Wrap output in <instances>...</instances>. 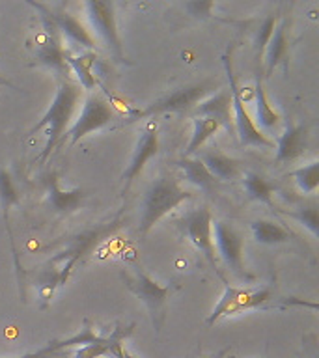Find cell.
I'll list each match as a JSON object with an SVG mask.
<instances>
[{"label":"cell","instance_id":"6da1fadb","mask_svg":"<svg viewBox=\"0 0 319 358\" xmlns=\"http://www.w3.org/2000/svg\"><path fill=\"white\" fill-rule=\"evenodd\" d=\"M80 92H83V88L78 84L71 83L67 78H62L58 83V90H56L52 105L49 106V110L45 112V116L39 120V123L34 125L32 133L47 129V142H45L43 153H41V159H39L41 162L49 159L52 150L58 145L60 138L66 133V129L69 127L75 106L80 99Z\"/></svg>","mask_w":319,"mask_h":358},{"label":"cell","instance_id":"7a4b0ae2","mask_svg":"<svg viewBox=\"0 0 319 358\" xmlns=\"http://www.w3.org/2000/svg\"><path fill=\"white\" fill-rule=\"evenodd\" d=\"M192 192L179 187L173 178H159L151 183L142 201V215H140L139 234L146 235L164 215L172 213L183 201L190 200Z\"/></svg>","mask_w":319,"mask_h":358},{"label":"cell","instance_id":"3957f363","mask_svg":"<svg viewBox=\"0 0 319 358\" xmlns=\"http://www.w3.org/2000/svg\"><path fill=\"white\" fill-rule=\"evenodd\" d=\"M224 67H226V75H228L229 84V97H232V106H234V129L239 142L243 145H257V148H267V150H274V140L265 134L263 131L256 127V123L250 117V112L246 110L245 99L241 94V86L237 83V77L234 73V66H232V56H224Z\"/></svg>","mask_w":319,"mask_h":358},{"label":"cell","instance_id":"277c9868","mask_svg":"<svg viewBox=\"0 0 319 358\" xmlns=\"http://www.w3.org/2000/svg\"><path fill=\"white\" fill-rule=\"evenodd\" d=\"M271 295H273L271 287H254V289L246 287L245 289V287H235V285L228 284L215 310L206 319V323L215 324L222 317L263 306L265 302L271 301Z\"/></svg>","mask_w":319,"mask_h":358},{"label":"cell","instance_id":"5b68a950","mask_svg":"<svg viewBox=\"0 0 319 358\" xmlns=\"http://www.w3.org/2000/svg\"><path fill=\"white\" fill-rule=\"evenodd\" d=\"M123 280L134 295L144 302L153 319V327L161 330L164 321V310H166L168 296L172 295L173 285H161L155 280L150 278L144 273H123Z\"/></svg>","mask_w":319,"mask_h":358},{"label":"cell","instance_id":"8992f818","mask_svg":"<svg viewBox=\"0 0 319 358\" xmlns=\"http://www.w3.org/2000/svg\"><path fill=\"white\" fill-rule=\"evenodd\" d=\"M112 120H114V112H112L108 101L99 94H90L84 101L80 116L75 120V123L66 133L69 136V144L75 145L90 133H95V131L106 127Z\"/></svg>","mask_w":319,"mask_h":358},{"label":"cell","instance_id":"52a82bcc","mask_svg":"<svg viewBox=\"0 0 319 358\" xmlns=\"http://www.w3.org/2000/svg\"><path fill=\"white\" fill-rule=\"evenodd\" d=\"M86 11H88V19L92 22V27L97 32V36L103 39L106 49L122 60L123 45L122 39H120V34H118L114 4L112 2H103V0H90V2H86Z\"/></svg>","mask_w":319,"mask_h":358},{"label":"cell","instance_id":"ba28073f","mask_svg":"<svg viewBox=\"0 0 319 358\" xmlns=\"http://www.w3.org/2000/svg\"><path fill=\"white\" fill-rule=\"evenodd\" d=\"M179 226L183 228L190 243L206 256V259L217 268V257H215V245H213V217L207 207H198L194 211L187 213Z\"/></svg>","mask_w":319,"mask_h":358},{"label":"cell","instance_id":"9c48e42d","mask_svg":"<svg viewBox=\"0 0 319 358\" xmlns=\"http://www.w3.org/2000/svg\"><path fill=\"white\" fill-rule=\"evenodd\" d=\"M215 229V243H217L218 254L226 263V267L234 274H237L241 280H250L252 276L245 271L243 265V237L234 226H229L224 220H217L213 224Z\"/></svg>","mask_w":319,"mask_h":358},{"label":"cell","instance_id":"30bf717a","mask_svg":"<svg viewBox=\"0 0 319 358\" xmlns=\"http://www.w3.org/2000/svg\"><path fill=\"white\" fill-rule=\"evenodd\" d=\"M209 92V86L204 84H192V86H185L179 88L166 97L151 103L144 112H140V116H157V114H164V112H187L194 108Z\"/></svg>","mask_w":319,"mask_h":358},{"label":"cell","instance_id":"8fae6325","mask_svg":"<svg viewBox=\"0 0 319 358\" xmlns=\"http://www.w3.org/2000/svg\"><path fill=\"white\" fill-rule=\"evenodd\" d=\"M159 151V133H157L155 127H148L140 136L139 144H136V150L133 153V159H131V164L127 166L125 173H123V181H125V187H123V194L127 192L131 183L134 179L139 178L140 172L144 170L146 162L150 161L151 157L157 155Z\"/></svg>","mask_w":319,"mask_h":358},{"label":"cell","instance_id":"7c38bea8","mask_svg":"<svg viewBox=\"0 0 319 358\" xmlns=\"http://www.w3.org/2000/svg\"><path fill=\"white\" fill-rule=\"evenodd\" d=\"M45 8H47V13H49L50 21L55 22L58 34H64L66 38H69V41L80 45L84 49H95L94 36H92V34L84 28L83 22L78 21V19H75L69 11L55 10V8H50V6H45Z\"/></svg>","mask_w":319,"mask_h":358},{"label":"cell","instance_id":"4fadbf2b","mask_svg":"<svg viewBox=\"0 0 319 358\" xmlns=\"http://www.w3.org/2000/svg\"><path fill=\"white\" fill-rule=\"evenodd\" d=\"M276 161L291 162L304 155L308 148V129L302 125H288L276 142Z\"/></svg>","mask_w":319,"mask_h":358},{"label":"cell","instance_id":"5bb4252c","mask_svg":"<svg viewBox=\"0 0 319 358\" xmlns=\"http://www.w3.org/2000/svg\"><path fill=\"white\" fill-rule=\"evenodd\" d=\"M45 187H47V198H49V206L56 213H73L77 211L84 200V192L80 189L64 190L58 183V178L55 173H50L45 179Z\"/></svg>","mask_w":319,"mask_h":358},{"label":"cell","instance_id":"9a60e30c","mask_svg":"<svg viewBox=\"0 0 319 358\" xmlns=\"http://www.w3.org/2000/svg\"><path fill=\"white\" fill-rule=\"evenodd\" d=\"M288 21H280L265 47V75H273L280 64H285L290 58V41H288Z\"/></svg>","mask_w":319,"mask_h":358},{"label":"cell","instance_id":"2e32d148","mask_svg":"<svg viewBox=\"0 0 319 358\" xmlns=\"http://www.w3.org/2000/svg\"><path fill=\"white\" fill-rule=\"evenodd\" d=\"M229 106H232V97H229V92L222 90L218 92L213 97L206 101H200V105L194 106V114L198 117H213L217 120L222 127H226L228 131L234 129V123H232V117H229Z\"/></svg>","mask_w":319,"mask_h":358},{"label":"cell","instance_id":"e0dca14e","mask_svg":"<svg viewBox=\"0 0 319 358\" xmlns=\"http://www.w3.org/2000/svg\"><path fill=\"white\" fill-rule=\"evenodd\" d=\"M103 336L95 334L92 329H83L78 334L71 336V338H64V340H55L47 343L45 347H41L39 351H34V352H28V355H22V357H15V358H50L55 357L56 352L64 351L67 347H73V345H90V343H95V341H99Z\"/></svg>","mask_w":319,"mask_h":358},{"label":"cell","instance_id":"ac0fdd59","mask_svg":"<svg viewBox=\"0 0 319 358\" xmlns=\"http://www.w3.org/2000/svg\"><path fill=\"white\" fill-rule=\"evenodd\" d=\"M200 161L204 162L207 172L211 173L217 181H229V179H235L241 173L239 162L232 159V157L224 155L222 151L218 150L206 151L200 157Z\"/></svg>","mask_w":319,"mask_h":358},{"label":"cell","instance_id":"d6986e66","mask_svg":"<svg viewBox=\"0 0 319 358\" xmlns=\"http://www.w3.org/2000/svg\"><path fill=\"white\" fill-rule=\"evenodd\" d=\"M254 99H256V127L262 131H271V129L278 127L280 123V114L271 106L265 88H263L262 77L257 75L256 88H254Z\"/></svg>","mask_w":319,"mask_h":358},{"label":"cell","instance_id":"ffe728a7","mask_svg":"<svg viewBox=\"0 0 319 358\" xmlns=\"http://www.w3.org/2000/svg\"><path fill=\"white\" fill-rule=\"evenodd\" d=\"M95 55L94 52H86V55L73 56L69 50L66 49V64L67 67H71L75 75H77L80 88L84 90H94L97 80L94 75V64H95Z\"/></svg>","mask_w":319,"mask_h":358},{"label":"cell","instance_id":"44dd1931","mask_svg":"<svg viewBox=\"0 0 319 358\" xmlns=\"http://www.w3.org/2000/svg\"><path fill=\"white\" fill-rule=\"evenodd\" d=\"M181 170L185 172L187 179L190 183L196 185L201 190H213L217 185V179L213 178L211 173L207 172V168L204 166V162L200 159H192V157H183L176 162Z\"/></svg>","mask_w":319,"mask_h":358},{"label":"cell","instance_id":"7402d4cb","mask_svg":"<svg viewBox=\"0 0 319 358\" xmlns=\"http://www.w3.org/2000/svg\"><path fill=\"white\" fill-rule=\"evenodd\" d=\"M252 235L262 245H280L291 239V234L284 226L273 222V220H256L252 222Z\"/></svg>","mask_w":319,"mask_h":358},{"label":"cell","instance_id":"603a6c76","mask_svg":"<svg viewBox=\"0 0 319 358\" xmlns=\"http://www.w3.org/2000/svg\"><path fill=\"white\" fill-rule=\"evenodd\" d=\"M220 127H222V125H220L217 120H213V117H196L192 138H190L189 145H187V150H185V157L194 155L196 151L200 150L201 145L206 144L213 134L218 133V129Z\"/></svg>","mask_w":319,"mask_h":358},{"label":"cell","instance_id":"cb8c5ba5","mask_svg":"<svg viewBox=\"0 0 319 358\" xmlns=\"http://www.w3.org/2000/svg\"><path fill=\"white\" fill-rule=\"evenodd\" d=\"M243 183H245V190L248 192L252 200L263 201V203H269V206H273V194L276 187L273 183H269L267 179L262 178L260 173L248 172L245 173V178H243Z\"/></svg>","mask_w":319,"mask_h":358},{"label":"cell","instance_id":"d4e9b609","mask_svg":"<svg viewBox=\"0 0 319 358\" xmlns=\"http://www.w3.org/2000/svg\"><path fill=\"white\" fill-rule=\"evenodd\" d=\"M291 178L295 179L297 187L306 192V194H313L319 187V162L313 161L306 166L297 168L295 172H291Z\"/></svg>","mask_w":319,"mask_h":358},{"label":"cell","instance_id":"484cf974","mask_svg":"<svg viewBox=\"0 0 319 358\" xmlns=\"http://www.w3.org/2000/svg\"><path fill=\"white\" fill-rule=\"evenodd\" d=\"M0 200L6 213L13 203H19V192L11 181V176L6 170H0Z\"/></svg>","mask_w":319,"mask_h":358},{"label":"cell","instance_id":"4316f807","mask_svg":"<svg viewBox=\"0 0 319 358\" xmlns=\"http://www.w3.org/2000/svg\"><path fill=\"white\" fill-rule=\"evenodd\" d=\"M288 217L299 220L304 228L310 229V234L313 237L319 235V215L316 207H302V209H299L295 213H288Z\"/></svg>","mask_w":319,"mask_h":358},{"label":"cell","instance_id":"83f0119b","mask_svg":"<svg viewBox=\"0 0 319 358\" xmlns=\"http://www.w3.org/2000/svg\"><path fill=\"white\" fill-rule=\"evenodd\" d=\"M278 24V19L274 15H269L265 21L262 22V27H260V32H257V38H256V52L257 56L263 55V50L267 47L269 39L273 38V32L274 28Z\"/></svg>","mask_w":319,"mask_h":358},{"label":"cell","instance_id":"f1b7e54d","mask_svg":"<svg viewBox=\"0 0 319 358\" xmlns=\"http://www.w3.org/2000/svg\"><path fill=\"white\" fill-rule=\"evenodd\" d=\"M213 2H190L187 4V11H189L192 17H198V19H207L211 15Z\"/></svg>","mask_w":319,"mask_h":358},{"label":"cell","instance_id":"f546056e","mask_svg":"<svg viewBox=\"0 0 319 358\" xmlns=\"http://www.w3.org/2000/svg\"><path fill=\"white\" fill-rule=\"evenodd\" d=\"M122 358H136V357H134V355H131V352H129V351H125V349H123V355H122Z\"/></svg>","mask_w":319,"mask_h":358},{"label":"cell","instance_id":"4dcf8cb0","mask_svg":"<svg viewBox=\"0 0 319 358\" xmlns=\"http://www.w3.org/2000/svg\"><path fill=\"white\" fill-rule=\"evenodd\" d=\"M4 83H6L4 78H0V84H4ZM6 84H8V83H6Z\"/></svg>","mask_w":319,"mask_h":358},{"label":"cell","instance_id":"1f68e13d","mask_svg":"<svg viewBox=\"0 0 319 358\" xmlns=\"http://www.w3.org/2000/svg\"><path fill=\"white\" fill-rule=\"evenodd\" d=\"M263 358H267V357H263Z\"/></svg>","mask_w":319,"mask_h":358}]
</instances>
